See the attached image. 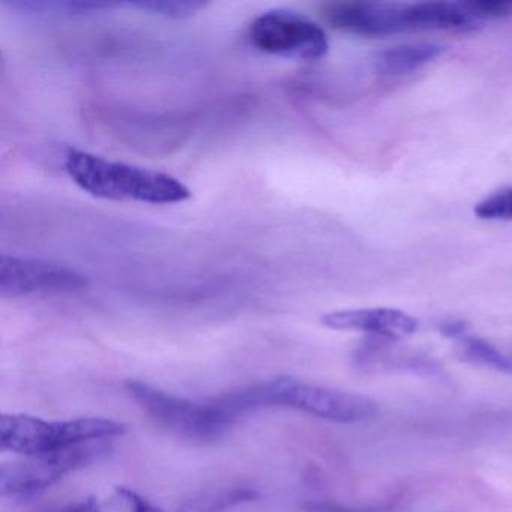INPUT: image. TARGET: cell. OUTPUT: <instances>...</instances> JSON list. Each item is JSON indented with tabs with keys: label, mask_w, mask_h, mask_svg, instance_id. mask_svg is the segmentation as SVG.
<instances>
[{
	"label": "cell",
	"mask_w": 512,
	"mask_h": 512,
	"mask_svg": "<svg viewBox=\"0 0 512 512\" xmlns=\"http://www.w3.org/2000/svg\"><path fill=\"white\" fill-rule=\"evenodd\" d=\"M224 409L236 419L262 407H289L317 418L341 424H355L373 418L377 403L373 398L328 386L314 385L295 377H275L236 391L218 395Z\"/></svg>",
	"instance_id": "6da1fadb"
},
{
	"label": "cell",
	"mask_w": 512,
	"mask_h": 512,
	"mask_svg": "<svg viewBox=\"0 0 512 512\" xmlns=\"http://www.w3.org/2000/svg\"><path fill=\"white\" fill-rule=\"evenodd\" d=\"M64 167L80 190L97 199L176 205L191 197L190 188L175 176L106 160L80 149H70L65 154Z\"/></svg>",
	"instance_id": "7a4b0ae2"
},
{
	"label": "cell",
	"mask_w": 512,
	"mask_h": 512,
	"mask_svg": "<svg viewBox=\"0 0 512 512\" xmlns=\"http://www.w3.org/2000/svg\"><path fill=\"white\" fill-rule=\"evenodd\" d=\"M125 431L124 424L106 418L46 421L31 415H4L0 418V448L29 457L86 443L107 442Z\"/></svg>",
	"instance_id": "3957f363"
},
{
	"label": "cell",
	"mask_w": 512,
	"mask_h": 512,
	"mask_svg": "<svg viewBox=\"0 0 512 512\" xmlns=\"http://www.w3.org/2000/svg\"><path fill=\"white\" fill-rule=\"evenodd\" d=\"M125 388L155 424L193 442H215L236 424L215 398L194 401L155 388L142 380H128Z\"/></svg>",
	"instance_id": "277c9868"
},
{
	"label": "cell",
	"mask_w": 512,
	"mask_h": 512,
	"mask_svg": "<svg viewBox=\"0 0 512 512\" xmlns=\"http://www.w3.org/2000/svg\"><path fill=\"white\" fill-rule=\"evenodd\" d=\"M109 451V443L94 442L7 461L0 466V494L14 499H32L61 481L67 473L100 460Z\"/></svg>",
	"instance_id": "5b68a950"
},
{
	"label": "cell",
	"mask_w": 512,
	"mask_h": 512,
	"mask_svg": "<svg viewBox=\"0 0 512 512\" xmlns=\"http://www.w3.org/2000/svg\"><path fill=\"white\" fill-rule=\"evenodd\" d=\"M248 40L259 52L299 61H317L328 53L325 31L290 10H269L251 22Z\"/></svg>",
	"instance_id": "8992f818"
},
{
	"label": "cell",
	"mask_w": 512,
	"mask_h": 512,
	"mask_svg": "<svg viewBox=\"0 0 512 512\" xmlns=\"http://www.w3.org/2000/svg\"><path fill=\"white\" fill-rule=\"evenodd\" d=\"M88 286V277L71 266L31 257H0V293L4 298L80 292Z\"/></svg>",
	"instance_id": "52a82bcc"
},
{
	"label": "cell",
	"mask_w": 512,
	"mask_h": 512,
	"mask_svg": "<svg viewBox=\"0 0 512 512\" xmlns=\"http://www.w3.org/2000/svg\"><path fill=\"white\" fill-rule=\"evenodd\" d=\"M332 28L362 37L415 32L413 4L397 2H337L323 7Z\"/></svg>",
	"instance_id": "ba28073f"
},
{
	"label": "cell",
	"mask_w": 512,
	"mask_h": 512,
	"mask_svg": "<svg viewBox=\"0 0 512 512\" xmlns=\"http://www.w3.org/2000/svg\"><path fill=\"white\" fill-rule=\"evenodd\" d=\"M326 328L334 331H356L373 337L400 340L418 331L415 317L395 308H350L332 311L322 317Z\"/></svg>",
	"instance_id": "9c48e42d"
},
{
	"label": "cell",
	"mask_w": 512,
	"mask_h": 512,
	"mask_svg": "<svg viewBox=\"0 0 512 512\" xmlns=\"http://www.w3.org/2000/svg\"><path fill=\"white\" fill-rule=\"evenodd\" d=\"M445 47L434 43L401 44L376 53L374 70L380 76L400 77L415 73L440 58Z\"/></svg>",
	"instance_id": "30bf717a"
},
{
	"label": "cell",
	"mask_w": 512,
	"mask_h": 512,
	"mask_svg": "<svg viewBox=\"0 0 512 512\" xmlns=\"http://www.w3.org/2000/svg\"><path fill=\"white\" fill-rule=\"evenodd\" d=\"M257 497L256 490L244 485L208 488L185 499L175 512H227L242 503L253 502Z\"/></svg>",
	"instance_id": "8fae6325"
},
{
	"label": "cell",
	"mask_w": 512,
	"mask_h": 512,
	"mask_svg": "<svg viewBox=\"0 0 512 512\" xmlns=\"http://www.w3.org/2000/svg\"><path fill=\"white\" fill-rule=\"evenodd\" d=\"M460 340V352L464 359L482 367L493 368L497 371L512 373V359L503 355L493 344L478 337L464 334Z\"/></svg>",
	"instance_id": "7c38bea8"
},
{
	"label": "cell",
	"mask_w": 512,
	"mask_h": 512,
	"mask_svg": "<svg viewBox=\"0 0 512 512\" xmlns=\"http://www.w3.org/2000/svg\"><path fill=\"white\" fill-rule=\"evenodd\" d=\"M130 7L155 14V16L166 17V19H188L196 16L199 11L205 10L208 4L199 0H151V2L130 4Z\"/></svg>",
	"instance_id": "4fadbf2b"
},
{
	"label": "cell",
	"mask_w": 512,
	"mask_h": 512,
	"mask_svg": "<svg viewBox=\"0 0 512 512\" xmlns=\"http://www.w3.org/2000/svg\"><path fill=\"white\" fill-rule=\"evenodd\" d=\"M466 7L479 23L512 14V0H472L466 2Z\"/></svg>",
	"instance_id": "5bb4252c"
},
{
	"label": "cell",
	"mask_w": 512,
	"mask_h": 512,
	"mask_svg": "<svg viewBox=\"0 0 512 512\" xmlns=\"http://www.w3.org/2000/svg\"><path fill=\"white\" fill-rule=\"evenodd\" d=\"M118 496L128 506L130 512H167L130 488L119 487Z\"/></svg>",
	"instance_id": "9a60e30c"
},
{
	"label": "cell",
	"mask_w": 512,
	"mask_h": 512,
	"mask_svg": "<svg viewBox=\"0 0 512 512\" xmlns=\"http://www.w3.org/2000/svg\"><path fill=\"white\" fill-rule=\"evenodd\" d=\"M305 508H307L308 512H383L380 509L347 508V506L340 505V503L328 502V500L308 503Z\"/></svg>",
	"instance_id": "2e32d148"
},
{
	"label": "cell",
	"mask_w": 512,
	"mask_h": 512,
	"mask_svg": "<svg viewBox=\"0 0 512 512\" xmlns=\"http://www.w3.org/2000/svg\"><path fill=\"white\" fill-rule=\"evenodd\" d=\"M59 512H103V509H101L100 502L97 499L89 497V499L73 503V505L67 506Z\"/></svg>",
	"instance_id": "e0dca14e"
}]
</instances>
